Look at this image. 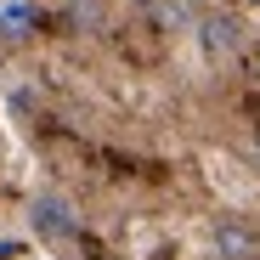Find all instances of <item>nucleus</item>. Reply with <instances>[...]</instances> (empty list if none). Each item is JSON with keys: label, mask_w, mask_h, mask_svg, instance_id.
<instances>
[{"label": "nucleus", "mask_w": 260, "mask_h": 260, "mask_svg": "<svg viewBox=\"0 0 260 260\" xmlns=\"http://www.w3.org/2000/svg\"><path fill=\"white\" fill-rule=\"evenodd\" d=\"M28 226L46 238V243H74L79 238V204L68 198V192H34L28 198Z\"/></svg>", "instance_id": "obj_1"}, {"label": "nucleus", "mask_w": 260, "mask_h": 260, "mask_svg": "<svg viewBox=\"0 0 260 260\" xmlns=\"http://www.w3.org/2000/svg\"><path fill=\"white\" fill-rule=\"evenodd\" d=\"M209 254L215 260H260V226H249L243 215H221L209 226Z\"/></svg>", "instance_id": "obj_2"}, {"label": "nucleus", "mask_w": 260, "mask_h": 260, "mask_svg": "<svg viewBox=\"0 0 260 260\" xmlns=\"http://www.w3.org/2000/svg\"><path fill=\"white\" fill-rule=\"evenodd\" d=\"M198 40H204L209 57H232V51L243 46V28H238V17H226V12H204V17H198Z\"/></svg>", "instance_id": "obj_4"}, {"label": "nucleus", "mask_w": 260, "mask_h": 260, "mask_svg": "<svg viewBox=\"0 0 260 260\" xmlns=\"http://www.w3.org/2000/svg\"><path fill=\"white\" fill-rule=\"evenodd\" d=\"M40 28H46L40 0H0V46H28Z\"/></svg>", "instance_id": "obj_3"}, {"label": "nucleus", "mask_w": 260, "mask_h": 260, "mask_svg": "<svg viewBox=\"0 0 260 260\" xmlns=\"http://www.w3.org/2000/svg\"><path fill=\"white\" fill-rule=\"evenodd\" d=\"M254 153H260V136H254Z\"/></svg>", "instance_id": "obj_6"}, {"label": "nucleus", "mask_w": 260, "mask_h": 260, "mask_svg": "<svg viewBox=\"0 0 260 260\" xmlns=\"http://www.w3.org/2000/svg\"><path fill=\"white\" fill-rule=\"evenodd\" d=\"M102 23V0H68V28L74 34H91Z\"/></svg>", "instance_id": "obj_5"}, {"label": "nucleus", "mask_w": 260, "mask_h": 260, "mask_svg": "<svg viewBox=\"0 0 260 260\" xmlns=\"http://www.w3.org/2000/svg\"><path fill=\"white\" fill-rule=\"evenodd\" d=\"M0 158H6V147H0Z\"/></svg>", "instance_id": "obj_7"}]
</instances>
